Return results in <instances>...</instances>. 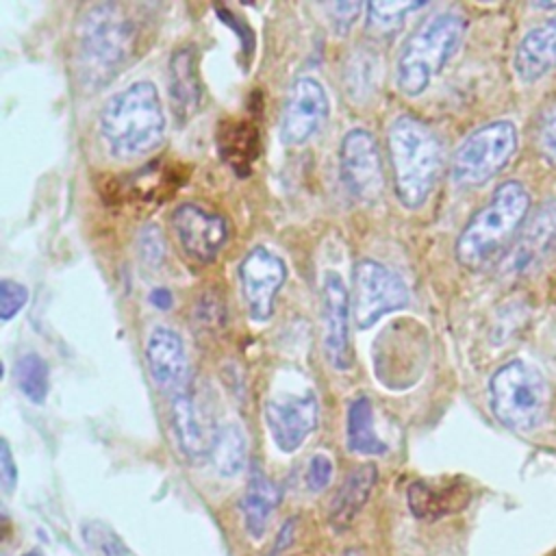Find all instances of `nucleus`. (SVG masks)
I'll return each mask as SVG.
<instances>
[{"label":"nucleus","mask_w":556,"mask_h":556,"mask_svg":"<svg viewBox=\"0 0 556 556\" xmlns=\"http://www.w3.org/2000/svg\"><path fill=\"white\" fill-rule=\"evenodd\" d=\"M376 478H378V471H376L374 463L358 465L354 471H350L345 476V480L341 482L339 491L334 493V497L330 502V523L337 530L348 528L352 523V519L361 513V508L365 506V502L371 495Z\"/></svg>","instance_id":"obj_22"},{"label":"nucleus","mask_w":556,"mask_h":556,"mask_svg":"<svg viewBox=\"0 0 556 556\" xmlns=\"http://www.w3.org/2000/svg\"><path fill=\"white\" fill-rule=\"evenodd\" d=\"M211 460L219 476L232 478L245 463V434L237 424H224L215 430Z\"/></svg>","instance_id":"obj_25"},{"label":"nucleus","mask_w":556,"mask_h":556,"mask_svg":"<svg viewBox=\"0 0 556 556\" xmlns=\"http://www.w3.org/2000/svg\"><path fill=\"white\" fill-rule=\"evenodd\" d=\"M352 315L358 330L371 328L380 317L408 304L406 282L371 258H361L352 271Z\"/></svg>","instance_id":"obj_8"},{"label":"nucleus","mask_w":556,"mask_h":556,"mask_svg":"<svg viewBox=\"0 0 556 556\" xmlns=\"http://www.w3.org/2000/svg\"><path fill=\"white\" fill-rule=\"evenodd\" d=\"M345 556H363V554H361L358 549H348V552H345Z\"/></svg>","instance_id":"obj_37"},{"label":"nucleus","mask_w":556,"mask_h":556,"mask_svg":"<svg viewBox=\"0 0 556 556\" xmlns=\"http://www.w3.org/2000/svg\"><path fill=\"white\" fill-rule=\"evenodd\" d=\"M15 380H17L20 391L33 404H43L48 389H50V376H48V363L39 354L28 352L17 358Z\"/></svg>","instance_id":"obj_26"},{"label":"nucleus","mask_w":556,"mask_h":556,"mask_svg":"<svg viewBox=\"0 0 556 556\" xmlns=\"http://www.w3.org/2000/svg\"><path fill=\"white\" fill-rule=\"evenodd\" d=\"M424 7V2H369L365 9H367V28L376 35H389V33H395L404 17Z\"/></svg>","instance_id":"obj_27"},{"label":"nucleus","mask_w":556,"mask_h":556,"mask_svg":"<svg viewBox=\"0 0 556 556\" xmlns=\"http://www.w3.org/2000/svg\"><path fill=\"white\" fill-rule=\"evenodd\" d=\"M528 208V189L517 180L502 182L491 200L467 222L458 235L454 248L456 261L467 269L486 265L502 250H506L510 241H515Z\"/></svg>","instance_id":"obj_4"},{"label":"nucleus","mask_w":556,"mask_h":556,"mask_svg":"<svg viewBox=\"0 0 556 556\" xmlns=\"http://www.w3.org/2000/svg\"><path fill=\"white\" fill-rule=\"evenodd\" d=\"M172 426L178 445L189 460H202L204 456H211L217 428L208 426L189 389L172 397Z\"/></svg>","instance_id":"obj_18"},{"label":"nucleus","mask_w":556,"mask_h":556,"mask_svg":"<svg viewBox=\"0 0 556 556\" xmlns=\"http://www.w3.org/2000/svg\"><path fill=\"white\" fill-rule=\"evenodd\" d=\"M513 65L523 83H534L556 70V15L521 37Z\"/></svg>","instance_id":"obj_19"},{"label":"nucleus","mask_w":556,"mask_h":556,"mask_svg":"<svg viewBox=\"0 0 556 556\" xmlns=\"http://www.w3.org/2000/svg\"><path fill=\"white\" fill-rule=\"evenodd\" d=\"M100 137L117 159L154 150L165 135V111L152 83L139 80L113 93L98 117Z\"/></svg>","instance_id":"obj_2"},{"label":"nucleus","mask_w":556,"mask_h":556,"mask_svg":"<svg viewBox=\"0 0 556 556\" xmlns=\"http://www.w3.org/2000/svg\"><path fill=\"white\" fill-rule=\"evenodd\" d=\"M465 33V20L456 11H441L426 17L404 41L395 61L397 89L415 98L445 67Z\"/></svg>","instance_id":"obj_5"},{"label":"nucleus","mask_w":556,"mask_h":556,"mask_svg":"<svg viewBox=\"0 0 556 556\" xmlns=\"http://www.w3.org/2000/svg\"><path fill=\"white\" fill-rule=\"evenodd\" d=\"M295 521L298 519H287L285 523H282V528L278 530V536H276V541H274V545H271V549H269V556H278L282 549H287L291 543H293V536H295Z\"/></svg>","instance_id":"obj_35"},{"label":"nucleus","mask_w":556,"mask_h":556,"mask_svg":"<svg viewBox=\"0 0 556 556\" xmlns=\"http://www.w3.org/2000/svg\"><path fill=\"white\" fill-rule=\"evenodd\" d=\"M348 447L354 454H384L387 443L374 430L369 397H356L348 408Z\"/></svg>","instance_id":"obj_24"},{"label":"nucleus","mask_w":556,"mask_h":556,"mask_svg":"<svg viewBox=\"0 0 556 556\" xmlns=\"http://www.w3.org/2000/svg\"><path fill=\"white\" fill-rule=\"evenodd\" d=\"M536 148L543 161L556 165V106L547 109L539 119Z\"/></svg>","instance_id":"obj_31"},{"label":"nucleus","mask_w":556,"mask_h":556,"mask_svg":"<svg viewBox=\"0 0 556 556\" xmlns=\"http://www.w3.org/2000/svg\"><path fill=\"white\" fill-rule=\"evenodd\" d=\"M0 482H2L4 493H11L17 484V465L13 460L7 439L0 441Z\"/></svg>","instance_id":"obj_34"},{"label":"nucleus","mask_w":556,"mask_h":556,"mask_svg":"<svg viewBox=\"0 0 556 556\" xmlns=\"http://www.w3.org/2000/svg\"><path fill=\"white\" fill-rule=\"evenodd\" d=\"M150 302H152V306H156V308H161V311H167L169 306H172V293L167 291V289H154L152 293H150Z\"/></svg>","instance_id":"obj_36"},{"label":"nucleus","mask_w":556,"mask_h":556,"mask_svg":"<svg viewBox=\"0 0 556 556\" xmlns=\"http://www.w3.org/2000/svg\"><path fill=\"white\" fill-rule=\"evenodd\" d=\"M137 250L146 265L156 267L165 258V237L156 224H146L137 237Z\"/></svg>","instance_id":"obj_29"},{"label":"nucleus","mask_w":556,"mask_h":556,"mask_svg":"<svg viewBox=\"0 0 556 556\" xmlns=\"http://www.w3.org/2000/svg\"><path fill=\"white\" fill-rule=\"evenodd\" d=\"M330 113L324 85L313 76H300L285 100L280 137L287 146H302L315 137Z\"/></svg>","instance_id":"obj_11"},{"label":"nucleus","mask_w":556,"mask_h":556,"mask_svg":"<svg viewBox=\"0 0 556 556\" xmlns=\"http://www.w3.org/2000/svg\"><path fill=\"white\" fill-rule=\"evenodd\" d=\"M146 361L154 384L169 397L187 391L189 363L180 334L167 326L152 328L146 343Z\"/></svg>","instance_id":"obj_16"},{"label":"nucleus","mask_w":556,"mask_h":556,"mask_svg":"<svg viewBox=\"0 0 556 556\" xmlns=\"http://www.w3.org/2000/svg\"><path fill=\"white\" fill-rule=\"evenodd\" d=\"M517 150V128L495 119L473 130L452 156V178L463 187H478L508 165Z\"/></svg>","instance_id":"obj_7"},{"label":"nucleus","mask_w":556,"mask_h":556,"mask_svg":"<svg viewBox=\"0 0 556 556\" xmlns=\"http://www.w3.org/2000/svg\"><path fill=\"white\" fill-rule=\"evenodd\" d=\"M172 224L185 254L202 265L213 263L228 241V222L198 204H180Z\"/></svg>","instance_id":"obj_14"},{"label":"nucleus","mask_w":556,"mask_h":556,"mask_svg":"<svg viewBox=\"0 0 556 556\" xmlns=\"http://www.w3.org/2000/svg\"><path fill=\"white\" fill-rule=\"evenodd\" d=\"M341 178L350 195L363 204H374L384 187L382 161L376 137L365 128H352L339 148Z\"/></svg>","instance_id":"obj_9"},{"label":"nucleus","mask_w":556,"mask_h":556,"mask_svg":"<svg viewBox=\"0 0 556 556\" xmlns=\"http://www.w3.org/2000/svg\"><path fill=\"white\" fill-rule=\"evenodd\" d=\"M26 302H28V289L22 282L2 278V282H0V317L4 321H9L26 306Z\"/></svg>","instance_id":"obj_30"},{"label":"nucleus","mask_w":556,"mask_h":556,"mask_svg":"<svg viewBox=\"0 0 556 556\" xmlns=\"http://www.w3.org/2000/svg\"><path fill=\"white\" fill-rule=\"evenodd\" d=\"M556 241V200L543 202L530 217V222L519 230L517 239L510 243L502 258L500 271L506 278H517L532 271L552 243Z\"/></svg>","instance_id":"obj_15"},{"label":"nucleus","mask_w":556,"mask_h":556,"mask_svg":"<svg viewBox=\"0 0 556 556\" xmlns=\"http://www.w3.org/2000/svg\"><path fill=\"white\" fill-rule=\"evenodd\" d=\"M141 26L130 7L98 2L87 7L74 28V70L78 85L98 91L126 67L139 48Z\"/></svg>","instance_id":"obj_1"},{"label":"nucleus","mask_w":556,"mask_h":556,"mask_svg":"<svg viewBox=\"0 0 556 556\" xmlns=\"http://www.w3.org/2000/svg\"><path fill=\"white\" fill-rule=\"evenodd\" d=\"M330 476H332V460L326 454H315L308 460V467H306V473H304L306 489L313 491V493L326 489V484L330 482Z\"/></svg>","instance_id":"obj_32"},{"label":"nucleus","mask_w":556,"mask_h":556,"mask_svg":"<svg viewBox=\"0 0 556 556\" xmlns=\"http://www.w3.org/2000/svg\"><path fill=\"white\" fill-rule=\"evenodd\" d=\"M217 148L237 176H248L258 156V128L250 119H222L217 128Z\"/></svg>","instance_id":"obj_21"},{"label":"nucleus","mask_w":556,"mask_h":556,"mask_svg":"<svg viewBox=\"0 0 556 556\" xmlns=\"http://www.w3.org/2000/svg\"><path fill=\"white\" fill-rule=\"evenodd\" d=\"M408 508L417 519H439L456 513L469 502V486L458 478L417 480L408 486Z\"/></svg>","instance_id":"obj_17"},{"label":"nucleus","mask_w":556,"mask_h":556,"mask_svg":"<svg viewBox=\"0 0 556 556\" xmlns=\"http://www.w3.org/2000/svg\"><path fill=\"white\" fill-rule=\"evenodd\" d=\"M287 280L285 261L265 245L252 248L239 265V282L245 308L254 321H267L274 313L276 293Z\"/></svg>","instance_id":"obj_10"},{"label":"nucleus","mask_w":556,"mask_h":556,"mask_svg":"<svg viewBox=\"0 0 556 556\" xmlns=\"http://www.w3.org/2000/svg\"><path fill=\"white\" fill-rule=\"evenodd\" d=\"M387 146L397 200L410 211L424 206L443 167L441 141L421 119L400 115L389 126Z\"/></svg>","instance_id":"obj_3"},{"label":"nucleus","mask_w":556,"mask_h":556,"mask_svg":"<svg viewBox=\"0 0 556 556\" xmlns=\"http://www.w3.org/2000/svg\"><path fill=\"white\" fill-rule=\"evenodd\" d=\"M350 304L343 278L337 271H328L321 282V345L326 361L339 371L352 365Z\"/></svg>","instance_id":"obj_12"},{"label":"nucleus","mask_w":556,"mask_h":556,"mask_svg":"<svg viewBox=\"0 0 556 556\" xmlns=\"http://www.w3.org/2000/svg\"><path fill=\"white\" fill-rule=\"evenodd\" d=\"M83 536L85 543H89L100 556H130L119 534L100 521H89L87 526H83Z\"/></svg>","instance_id":"obj_28"},{"label":"nucleus","mask_w":556,"mask_h":556,"mask_svg":"<svg viewBox=\"0 0 556 556\" xmlns=\"http://www.w3.org/2000/svg\"><path fill=\"white\" fill-rule=\"evenodd\" d=\"M280 504V489L278 484L258 467L252 469L243 497H241V510L245 519L248 532L258 539L265 534L267 523L276 506Z\"/></svg>","instance_id":"obj_23"},{"label":"nucleus","mask_w":556,"mask_h":556,"mask_svg":"<svg viewBox=\"0 0 556 556\" xmlns=\"http://www.w3.org/2000/svg\"><path fill=\"white\" fill-rule=\"evenodd\" d=\"M24 556H41V552H39V549H33V552H26Z\"/></svg>","instance_id":"obj_38"},{"label":"nucleus","mask_w":556,"mask_h":556,"mask_svg":"<svg viewBox=\"0 0 556 556\" xmlns=\"http://www.w3.org/2000/svg\"><path fill=\"white\" fill-rule=\"evenodd\" d=\"M361 11H363V4H361V2H334V4H330L334 30H337L339 35H343L345 30H350V26L356 22V17H358Z\"/></svg>","instance_id":"obj_33"},{"label":"nucleus","mask_w":556,"mask_h":556,"mask_svg":"<svg viewBox=\"0 0 556 556\" xmlns=\"http://www.w3.org/2000/svg\"><path fill=\"white\" fill-rule=\"evenodd\" d=\"M319 406L315 393H289L271 397L265 404V421L280 452H295L317 428Z\"/></svg>","instance_id":"obj_13"},{"label":"nucleus","mask_w":556,"mask_h":556,"mask_svg":"<svg viewBox=\"0 0 556 556\" xmlns=\"http://www.w3.org/2000/svg\"><path fill=\"white\" fill-rule=\"evenodd\" d=\"M489 402L502 426L517 432H530L541 426L547 415L549 387L534 365L513 358L491 376Z\"/></svg>","instance_id":"obj_6"},{"label":"nucleus","mask_w":556,"mask_h":556,"mask_svg":"<svg viewBox=\"0 0 556 556\" xmlns=\"http://www.w3.org/2000/svg\"><path fill=\"white\" fill-rule=\"evenodd\" d=\"M169 98L180 119H187L200 109L202 80L195 46H182L169 56Z\"/></svg>","instance_id":"obj_20"}]
</instances>
